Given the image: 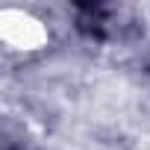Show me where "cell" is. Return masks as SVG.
Listing matches in <instances>:
<instances>
[{
    "mask_svg": "<svg viewBox=\"0 0 150 150\" xmlns=\"http://www.w3.org/2000/svg\"><path fill=\"white\" fill-rule=\"evenodd\" d=\"M0 35H3L6 44H12L18 50H35L47 41L44 27L24 12H3L0 15Z\"/></svg>",
    "mask_w": 150,
    "mask_h": 150,
    "instance_id": "obj_1",
    "label": "cell"
}]
</instances>
